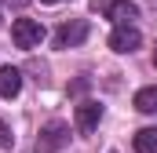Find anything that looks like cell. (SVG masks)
I'll return each mask as SVG.
<instances>
[{
	"mask_svg": "<svg viewBox=\"0 0 157 153\" xmlns=\"http://www.w3.org/2000/svg\"><path fill=\"white\" fill-rule=\"evenodd\" d=\"M106 15H110L113 26H132V22L139 18V7H135L132 0H113V4L106 7Z\"/></svg>",
	"mask_w": 157,
	"mask_h": 153,
	"instance_id": "5b68a950",
	"label": "cell"
},
{
	"mask_svg": "<svg viewBox=\"0 0 157 153\" xmlns=\"http://www.w3.org/2000/svg\"><path fill=\"white\" fill-rule=\"evenodd\" d=\"M132 102H135L139 113H157V84H154V88H139Z\"/></svg>",
	"mask_w": 157,
	"mask_h": 153,
	"instance_id": "ba28073f",
	"label": "cell"
},
{
	"mask_svg": "<svg viewBox=\"0 0 157 153\" xmlns=\"http://www.w3.org/2000/svg\"><path fill=\"white\" fill-rule=\"evenodd\" d=\"M15 146V135H11V124L0 120V150H11Z\"/></svg>",
	"mask_w": 157,
	"mask_h": 153,
	"instance_id": "30bf717a",
	"label": "cell"
},
{
	"mask_svg": "<svg viewBox=\"0 0 157 153\" xmlns=\"http://www.w3.org/2000/svg\"><path fill=\"white\" fill-rule=\"evenodd\" d=\"M22 91V73L15 66H4L0 69V99H15Z\"/></svg>",
	"mask_w": 157,
	"mask_h": 153,
	"instance_id": "52a82bcc",
	"label": "cell"
},
{
	"mask_svg": "<svg viewBox=\"0 0 157 153\" xmlns=\"http://www.w3.org/2000/svg\"><path fill=\"white\" fill-rule=\"evenodd\" d=\"M44 37H48V33H44V26H40L37 18H15V22H11V40H15V47H22V51L40 47Z\"/></svg>",
	"mask_w": 157,
	"mask_h": 153,
	"instance_id": "6da1fadb",
	"label": "cell"
},
{
	"mask_svg": "<svg viewBox=\"0 0 157 153\" xmlns=\"http://www.w3.org/2000/svg\"><path fill=\"white\" fill-rule=\"evenodd\" d=\"M110 153H113V150H110Z\"/></svg>",
	"mask_w": 157,
	"mask_h": 153,
	"instance_id": "5bb4252c",
	"label": "cell"
},
{
	"mask_svg": "<svg viewBox=\"0 0 157 153\" xmlns=\"http://www.w3.org/2000/svg\"><path fill=\"white\" fill-rule=\"evenodd\" d=\"M139 44H143V33H139L135 26H117V29L110 33V47H113L117 55H132Z\"/></svg>",
	"mask_w": 157,
	"mask_h": 153,
	"instance_id": "277c9868",
	"label": "cell"
},
{
	"mask_svg": "<svg viewBox=\"0 0 157 153\" xmlns=\"http://www.w3.org/2000/svg\"><path fill=\"white\" fill-rule=\"evenodd\" d=\"M132 146H135V153H157V128H143V131H135Z\"/></svg>",
	"mask_w": 157,
	"mask_h": 153,
	"instance_id": "9c48e42d",
	"label": "cell"
},
{
	"mask_svg": "<svg viewBox=\"0 0 157 153\" xmlns=\"http://www.w3.org/2000/svg\"><path fill=\"white\" fill-rule=\"evenodd\" d=\"M99 120H102V106L99 102H80L77 106V128L80 131H95Z\"/></svg>",
	"mask_w": 157,
	"mask_h": 153,
	"instance_id": "8992f818",
	"label": "cell"
},
{
	"mask_svg": "<svg viewBox=\"0 0 157 153\" xmlns=\"http://www.w3.org/2000/svg\"><path fill=\"white\" fill-rule=\"evenodd\" d=\"M84 37H88V22H62L59 29H55V47H77V44H84Z\"/></svg>",
	"mask_w": 157,
	"mask_h": 153,
	"instance_id": "3957f363",
	"label": "cell"
},
{
	"mask_svg": "<svg viewBox=\"0 0 157 153\" xmlns=\"http://www.w3.org/2000/svg\"><path fill=\"white\" fill-rule=\"evenodd\" d=\"M11 4H15V7H22V4H26V0H11Z\"/></svg>",
	"mask_w": 157,
	"mask_h": 153,
	"instance_id": "8fae6325",
	"label": "cell"
},
{
	"mask_svg": "<svg viewBox=\"0 0 157 153\" xmlns=\"http://www.w3.org/2000/svg\"><path fill=\"white\" fill-rule=\"evenodd\" d=\"M40 4H62V0H40Z\"/></svg>",
	"mask_w": 157,
	"mask_h": 153,
	"instance_id": "7c38bea8",
	"label": "cell"
},
{
	"mask_svg": "<svg viewBox=\"0 0 157 153\" xmlns=\"http://www.w3.org/2000/svg\"><path fill=\"white\" fill-rule=\"evenodd\" d=\"M154 66H157V51H154Z\"/></svg>",
	"mask_w": 157,
	"mask_h": 153,
	"instance_id": "4fadbf2b",
	"label": "cell"
},
{
	"mask_svg": "<svg viewBox=\"0 0 157 153\" xmlns=\"http://www.w3.org/2000/svg\"><path fill=\"white\" fill-rule=\"evenodd\" d=\"M66 142H70V124L66 120H51V124H44V131L37 139V153H59Z\"/></svg>",
	"mask_w": 157,
	"mask_h": 153,
	"instance_id": "7a4b0ae2",
	"label": "cell"
}]
</instances>
